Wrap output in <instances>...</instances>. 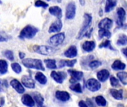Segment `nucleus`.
<instances>
[{"mask_svg":"<svg viewBox=\"0 0 127 107\" xmlns=\"http://www.w3.org/2000/svg\"><path fill=\"white\" fill-rule=\"evenodd\" d=\"M92 22V16L89 13H85L83 25L77 36V39H81L84 36H86L89 38L91 36V34L92 33V31H93V28H90Z\"/></svg>","mask_w":127,"mask_h":107,"instance_id":"1","label":"nucleus"},{"mask_svg":"<svg viewBox=\"0 0 127 107\" xmlns=\"http://www.w3.org/2000/svg\"><path fill=\"white\" fill-rule=\"evenodd\" d=\"M22 63L28 69H33L41 71H45V67L42 64V61L39 59H32V58H28V59H23L22 61Z\"/></svg>","mask_w":127,"mask_h":107,"instance_id":"2","label":"nucleus"},{"mask_svg":"<svg viewBox=\"0 0 127 107\" xmlns=\"http://www.w3.org/2000/svg\"><path fill=\"white\" fill-rule=\"evenodd\" d=\"M39 32V29L32 25L25 26L20 32L19 37L22 39H32Z\"/></svg>","mask_w":127,"mask_h":107,"instance_id":"3","label":"nucleus"},{"mask_svg":"<svg viewBox=\"0 0 127 107\" xmlns=\"http://www.w3.org/2000/svg\"><path fill=\"white\" fill-rule=\"evenodd\" d=\"M33 51L42 55H50L55 52V49L48 45H34L33 48Z\"/></svg>","mask_w":127,"mask_h":107,"instance_id":"4","label":"nucleus"},{"mask_svg":"<svg viewBox=\"0 0 127 107\" xmlns=\"http://www.w3.org/2000/svg\"><path fill=\"white\" fill-rule=\"evenodd\" d=\"M86 87L91 92H97L98 90L100 89L101 88V84L100 83L96 80V79H94V78H91V79H89L86 83Z\"/></svg>","mask_w":127,"mask_h":107,"instance_id":"5","label":"nucleus"},{"mask_svg":"<svg viewBox=\"0 0 127 107\" xmlns=\"http://www.w3.org/2000/svg\"><path fill=\"white\" fill-rule=\"evenodd\" d=\"M65 36L64 33H63V32L62 33H58V34L52 36L49 39L48 42L53 46H58V45H61L63 42V41L65 39Z\"/></svg>","mask_w":127,"mask_h":107,"instance_id":"6","label":"nucleus"},{"mask_svg":"<svg viewBox=\"0 0 127 107\" xmlns=\"http://www.w3.org/2000/svg\"><path fill=\"white\" fill-rule=\"evenodd\" d=\"M76 15V4L75 2H69L65 9V17L67 19H73Z\"/></svg>","mask_w":127,"mask_h":107,"instance_id":"7","label":"nucleus"},{"mask_svg":"<svg viewBox=\"0 0 127 107\" xmlns=\"http://www.w3.org/2000/svg\"><path fill=\"white\" fill-rule=\"evenodd\" d=\"M117 14H118V19L117 24L120 27H123L124 24V21L126 19V10L124 7H118L117 9Z\"/></svg>","mask_w":127,"mask_h":107,"instance_id":"8","label":"nucleus"},{"mask_svg":"<svg viewBox=\"0 0 127 107\" xmlns=\"http://www.w3.org/2000/svg\"><path fill=\"white\" fill-rule=\"evenodd\" d=\"M68 72L71 77V78L70 80L71 83H75L77 81L80 80L82 79V77H83V72H82V71H78L70 69V70H68Z\"/></svg>","mask_w":127,"mask_h":107,"instance_id":"9","label":"nucleus"},{"mask_svg":"<svg viewBox=\"0 0 127 107\" xmlns=\"http://www.w3.org/2000/svg\"><path fill=\"white\" fill-rule=\"evenodd\" d=\"M113 25V21L109 19V18H104L102 20H100V22L98 24V28H102V29H106V30H109L112 28Z\"/></svg>","mask_w":127,"mask_h":107,"instance_id":"10","label":"nucleus"},{"mask_svg":"<svg viewBox=\"0 0 127 107\" xmlns=\"http://www.w3.org/2000/svg\"><path fill=\"white\" fill-rule=\"evenodd\" d=\"M51 77L53 78L54 81H56L57 83L62 84L63 83L64 79L66 77V74L64 72H57L55 71H52L51 74Z\"/></svg>","mask_w":127,"mask_h":107,"instance_id":"11","label":"nucleus"},{"mask_svg":"<svg viewBox=\"0 0 127 107\" xmlns=\"http://www.w3.org/2000/svg\"><path fill=\"white\" fill-rule=\"evenodd\" d=\"M22 83L23 86L28 89H33L35 87V83L30 76L24 75L22 77Z\"/></svg>","mask_w":127,"mask_h":107,"instance_id":"12","label":"nucleus"},{"mask_svg":"<svg viewBox=\"0 0 127 107\" xmlns=\"http://www.w3.org/2000/svg\"><path fill=\"white\" fill-rule=\"evenodd\" d=\"M63 28V22L60 19H57L50 26L48 32L49 33H57L61 31Z\"/></svg>","mask_w":127,"mask_h":107,"instance_id":"13","label":"nucleus"},{"mask_svg":"<svg viewBox=\"0 0 127 107\" xmlns=\"http://www.w3.org/2000/svg\"><path fill=\"white\" fill-rule=\"evenodd\" d=\"M10 86L19 94H22L25 92V89L23 87V86L22 85V83H20V82L16 79L14 80H12L10 82Z\"/></svg>","mask_w":127,"mask_h":107,"instance_id":"14","label":"nucleus"},{"mask_svg":"<svg viewBox=\"0 0 127 107\" xmlns=\"http://www.w3.org/2000/svg\"><path fill=\"white\" fill-rule=\"evenodd\" d=\"M55 96L57 99H58L60 101L63 102H66L70 99V95L67 92L65 91H57Z\"/></svg>","mask_w":127,"mask_h":107,"instance_id":"15","label":"nucleus"},{"mask_svg":"<svg viewBox=\"0 0 127 107\" xmlns=\"http://www.w3.org/2000/svg\"><path fill=\"white\" fill-rule=\"evenodd\" d=\"M109 76H110V73L108 70L106 69H103V70H100V71L97 72V79L99 80V81L100 82H105L109 78Z\"/></svg>","mask_w":127,"mask_h":107,"instance_id":"16","label":"nucleus"},{"mask_svg":"<svg viewBox=\"0 0 127 107\" xmlns=\"http://www.w3.org/2000/svg\"><path fill=\"white\" fill-rule=\"evenodd\" d=\"M49 13L56 16L58 19H60L63 16V12L62 9L59 6H52L49 8Z\"/></svg>","mask_w":127,"mask_h":107,"instance_id":"17","label":"nucleus"},{"mask_svg":"<svg viewBox=\"0 0 127 107\" xmlns=\"http://www.w3.org/2000/svg\"><path fill=\"white\" fill-rule=\"evenodd\" d=\"M64 55H65V57H66L68 58H74V57H77V47L74 46V45L70 46L64 52Z\"/></svg>","mask_w":127,"mask_h":107,"instance_id":"18","label":"nucleus"},{"mask_svg":"<svg viewBox=\"0 0 127 107\" xmlns=\"http://www.w3.org/2000/svg\"><path fill=\"white\" fill-rule=\"evenodd\" d=\"M22 102L24 105L28 107H33L35 105V102L33 101L32 97L28 94L25 95L22 98Z\"/></svg>","mask_w":127,"mask_h":107,"instance_id":"19","label":"nucleus"},{"mask_svg":"<svg viewBox=\"0 0 127 107\" xmlns=\"http://www.w3.org/2000/svg\"><path fill=\"white\" fill-rule=\"evenodd\" d=\"M95 47H96V44L94 41H86L85 42H83L82 45L83 49L86 52H92Z\"/></svg>","mask_w":127,"mask_h":107,"instance_id":"20","label":"nucleus"},{"mask_svg":"<svg viewBox=\"0 0 127 107\" xmlns=\"http://www.w3.org/2000/svg\"><path fill=\"white\" fill-rule=\"evenodd\" d=\"M116 5H117V0H106V6H105V12L106 13L111 12Z\"/></svg>","mask_w":127,"mask_h":107,"instance_id":"21","label":"nucleus"},{"mask_svg":"<svg viewBox=\"0 0 127 107\" xmlns=\"http://www.w3.org/2000/svg\"><path fill=\"white\" fill-rule=\"evenodd\" d=\"M112 69L113 70H121V71H123V70H124L126 69V64L124 63L123 62H121V60H117L112 65Z\"/></svg>","mask_w":127,"mask_h":107,"instance_id":"22","label":"nucleus"},{"mask_svg":"<svg viewBox=\"0 0 127 107\" xmlns=\"http://www.w3.org/2000/svg\"><path fill=\"white\" fill-rule=\"evenodd\" d=\"M33 99L36 103L37 107H45L43 106L44 98L39 93H37V92L33 93Z\"/></svg>","mask_w":127,"mask_h":107,"instance_id":"23","label":"nucleus"},{"mask_svg":"<svg viewBox=\"0 0 127 107\" xmlns=\"http://www.w3.org/2000/svg\"><path fill=\"white\" fill-rule=\"evenodd\" d=\"M110 93L112 95V97L114 98H115L116 100H122L123 99V90L120 89V90H116L114 89H112L110 90Z\"/></svg>","mask_w":127,"mask_h":107,"instance_id":"24","label":"nucleus"},{"mask_svg":"<svg viewBox=\"0 0 127 107\" xmlns=\"http://www.w3.org/2000/svg\"><path fill=\"white\" fill-rule=\"evenodd\" d=\"M77 63V60H60L59 62V67L63 68L64 66L68 67H73L75 63Z\"/></svg>","mask_w":127,"mask_h":107,"instance_id":"25","label":"nucleus"},{"mask_svg":"<svg viewBox=\"0 0 127 107\" xmlns=\"http://www.w3.org/2000/svg\"><path fill=\"white\" fill-rule=\"evenodd\" d=\"M35 79L36 81H38L40 84L45 85L47 83V77H45V75H44L42 72L38 71L36 75H35Z\"/></svg>","mask_w":127,"mask_h":107,"instance_id":"26","label":"nucleus"},{"mask_svg":"<svg viewBox=\"0 0 127 107\" xmlns=\"http://www.w3.org/2000/svg\"><path fill=\"white\" fill-rule=\"evenodd\" d=\"M98 35H99V38L100 39H102L103 37L110 38L112 36V33L109 31V30L100 28V30L98 31Z\"/></svg>","mask_w":127,"mask_h":107,"instance_id":"27","label":"nucleus"},{"mask_svg":"<svg viewBox=\"0 0 127 107\" xmlns=\"http://www.w3.org/2000/svg\"><path fill=\"white\" fill-rule=\"evenodd\" d=\"M44 63L45 66H47L48 69H57V65H56V60L54 59H46L44 60Z\"/></svg>","mask_w":127,"mask_h":107,"instance_id":"28","label":"nucleus"},{"mask_svg":"<svg viewBox=\"0 0 127 107\" xmlns=\"http://www.w3.org/2000/svg\"><path fill=\"white\" fill-rule=\"evenodd\" d=\"M8 65L7 61L0 60V74H4L7 72Z\"/></svg>","mask_w":127,"mask_h":107,"instance_id":"29","label":"nucleus"},{"mask_svg":"<svg viewBox=\"0 0 127 107\" xmlns=\"http://www.w3.org/2000/svg\"><path fill=\"white\" fill-rule=\"evenodd\" d=\"M118 77L124 85L127 84V73L126 71H121L117 74Z\"/></svg>","mask_w":127,"mask_h":107,"instance_id":"30","label":"nucleus"},{"mask_svg":"<svg viewBox=\"0 0 127 107\" xmlns=\"http://www.w3.org/2000/svg\"><path fill=\"white\" fill-rule=\"evenodd\" d=\"M70 89L77 93H82L83 92V89L81 87V85L78 83H72V85L70 86Z\"/></svg>","mask_w":127,"mask_h":107,"instance_id":"31","label":"nucleus"},{"mask_svg":"<svg viewBox=\"0 0 127 107\" xmlns=\"http://www.w3.org/2000/svg\"><path fill=\"white\" fill-rule=\"evenodd\" d=\"M95 101H96V104L100 107H106V99L101 95H99V96L96 97L95 98Z\"/></svg>","mask_w":127,"mask_h":107,"instance_id":"32","label":"nucleus"},{"mask_svg":"<svg viewBox=\"0 0 127 107\" xmlns=\"http://www.w3.org/2000/svg\"><path fill=\"white\" fill-rule=\"evenodd\" d=\"M117 44L118 45H126L127 44V37L125 34H122L120 35L118 41H117Z\"/></svg>","mask_w":127,"mask_h":107,"instance_id":"33","label":"nucleus"},{"mask_svg":"<svg viewBox=\"0 0 127 107\" xmlns=\"http://www.w3.org/2000/svg\"><path fill=\"white\" fill-rule=\"evenodd\" d=\"M11 68H12L13 71L15 73H16V74H19V73H21V71H22V67H21V66H20L19 63H12V64H11Z\"/></svg>","mask_w":127,"mask_h":107,"instance_id":"34","label":"nucleus"},{"mask_svg":"<svg viewBox=\"0 0 127 107\" xmlns=\"http://www.w3.org/2000/svg\"><path fill=\"white\" fill-rule=\"evenodd\" d=\"M99 48H109V49H111V50H115L113 48H112V45H111V41L110 40H106V41H104L103 42H102L100 45H99Z\"/></svg>","mask_w":127,"mask_h":107,"instance_id":"35","label":"nucleus"},{"mask_svg":"<svg viewBox=\"0 0 127 107\" xmlns=\"http://www.w3.org/2000/svg\"><path fill=\"white\" fill-rule=\"evenodd\" d=\"M102 65V63L99 60H93L89 63V67L92 69H95L98 67H100Z\"/></svg>","mask_w":127,"mask_h":107,"instance_id":"36","label":"nucleus"},{"mask_svg":"<svg viewBox=\"0 0 127 107\" xmlns=\"http://www.w3.org/2000/svg\"><path fill=\"white\" fill-rule=\"evenodd\" d=\"M35 6L36 7H43V8H46L48 7V4L42 1V0H36L35 1Z\"/></svg>","mask_w":127,"mask_h":107,"instance_id":"37","label":"nucleus"},{"mask_svg":"<svg viewBox=\"0 0 127 107\" xmlns=\"http://www.w3.org/2000/svg\"><path fill=\"white\" fill-rule=\"evenodd\" d=\"M4 54L6 58H7L9 60L12 61L14 60V56H13V51H10V50H7L4 52Z\"/></svg>","mask_w":127,"mask_h":107,"instance_id":"38","label":"nucleus"},{"mask_svg":"<svg viewBox=\"0 0 127 107\" xmlns=\"http://www.w3.org/2000/svg\"><path fill=\"white\" fill-rule=\"evenodd\" d=\"M110 83H111V85H112V86H114V87L118 86V83H119L118 80L116 77H113V76L110 77Z\"/></svg>","mask_w":127,"mask_h":107,"instance_id":"39","label":"nucleus"},{"mask_svg":"<svg viewBox=\"0 0 127 107\" xmlns=\"http://www.w3.org/2000/svg\"><path fill=\"white\" fill-rule=\"evenodd\" d=\"M79 107H88V105L83 101H80V102H79Z\"/></svg>","mask_w":127,"mask_h":107,"instance_id":"40","label":"nucleus"},{"mask_svg":"<svg viewBox=\"0 0 127 107\" xmlns=\"http://www.w3.org/2000/svg\"><path fill=\"white\" fill-rule=\"evenodd\" d=\"M19 57H20L21 60H23L25 58V54L23 52H19Z\"/></svg>","mask_w":127,"mask_h":107,"instance_id":"41","label":"nucleus"},{"mask_svg":"<svg viewBox=\"0 0 127 107\" xmlns=\"http://www.w3.org/2000/svg\"><path fill=\"white\" fill-rule=\"evenodd\" d=\"M5 41H7V38H5L4 36L0 35V42H5Z\"/></svg>","mask_w":127,"mask_h":107,"instance_id":"42","label":"nucleus"},{"mask_svg":"<svg viewBox=\"0 0 127 107\" xmlns=\"http://www.w3.org/2000/svg\"><path fill=\"white\" fill-rule=\"evenodd\" d=\"M87 102H88V104H89V106H90V107H95V106H94V105H93V104H92V102L91 103V101H90L89 99H87Z\"/></svg>","mask_w":127,"mask_h":107,"instance_id":"43","label":"nucleus"},{"mask_svg":"<svg viewBox=\"0 0 127 107\" xmlns=\"http://www.w3.org/2000/svg\"><path fill=\"white\" fill-rule=\"evenodd\" d=\"M127 48H123V49H122V50H121V51H122V52H123V53H124V55H125V56H126V57H127Z\"/></svg>","mask_w":127,"mask_h":107,"instance_id":"44","label":"nucleus"},{"mask_svg":"<svg viewBox=\"0 0 127 107\" xmlns=\"http://www.w3.org/2000/svg\"><path fill=\"white\" fill-rule=\"evenodd\" d=\"M80 1V4L82 5V6H84L85 5V0H79Z\"/></svg>","mask_w":127,"mask_h":107,"instance_id":"45","label":"nucleus"},{"mask_svg":"<svg viewBox=\"0 0 127 107\" xmlns=\"http://www.w3.org/2000/svg\"><path fill=\"white\" fill-rule=\"evenodd\" d=\"M0 4H1V1L0 0Z\"/></svg>","mask_w":127,"mask_h":107,"instance_id":"46","label":"nucleus"},{"mask_svg":"<svg viewBox=\"0 0 127 107\" xmlns=\"http://www.w3.org/2000/svg\"><path fill=\"white\" fill-rule=\"evenodd\" d=\"M47 1H51V0H47Z\"/></svg>","mask_w":127,"mask_h":107,"instance_id":"47","label":"nucleus"},{"mask_svg":"<svg viewBox=\"0 0 127 107\" xmlns=\"http://www.w3.org/2000/svg\"></svg>","mask_w":127,"mask_h":107,"instance_id":"48","label":"nucleus"},{"mask_svg":"<svg viewBox=\"0 0 127 107\" xmlns=\"http://www.w3.org/2000/svg\"></svg>","mask_w":127,"mask_h":107,"instance_id":"49","label":"nucleus"}]
</instances>
